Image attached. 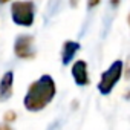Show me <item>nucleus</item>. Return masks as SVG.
<instances>
[{
    "label": "nucleus",
    "instance_id": "nucleus-1",
    "mask_svg": "<svg viewBox=\"0 0 130 130\" xmlns=\"http://www.w3.org/2000/svg\"><path fill=\"white\" fill-rule=\"evenodd\" d=\"M57 87H55V81L51 75H41L38 80H35L23 100V104L28 110L31 112H38L43 110L55 96Z\"/></svg>",
    "mask_w": 130,
    "mask_h": 130
},
{
    "label": "nucleus",
    "instance_id": "nucleus-2",
    "mask_svg": "<svg viewBox=\"0 0 130 130\" xmlns=\"http://www.w3.org/2000/svg\"><path fill=\"white\" fill-rule=\"evenodd\" d=\"M11 19L15 25L31 28L35 22V3L32 0H19L11 5Z\"/></svg>",
    "mask_w": 130,
    "mask_h": 130
},
{
    "label": "nucleus",
    "instance_id": "nucleus-3",
    "mask_svg": "<svg viewBox=\"0 0 130 130\" xmlns=\"http://www.w3.org/2000/svg\"><path fill=\"white\" fill-rule=\"evenodd\" d=\"M122 72H124V63L121 60H115L112 64H110V68L107 71L103 72L101 75V80L98 83V90L100 93L103 95H109L113 87L116 86V83L121 80L122 77Z\"/></svg>",
    "mask_w": 130,
    "mask_h": 130
},
{
    "label": "nucleus",
    "instance_id": "nucleus-4",
    "mask_svg": "<svg viewBox=\"0 0 130 130\" xmlns=\"http://www.w3.org/2000/svg\"><path fill=\"white\" fill-rule=\"evenodd\" d=\"M34 37L29 34H20L14 41V54L22 60H31L35 57V43Z\"/></svg>",
    "mask_w": 130,
    "mask_h": 130
},
{
    "label": "nucleus",
    "instance_id": "nucleus-5",
    "mask_svg": "<svg viewBox=\"0 0 130 130\" xmlns=\"http://www.w3.org/2000/svg\"><path fill=\"white\" fill-rule=\"evenodd\" d=\"M74 81L77 83V86H87L89 84V74H87V63L84 60H78L74 63V66L71 69Z\"/></svg>",
    "mask_w": 130,
    "mask_h": 130
},
{
    "label": "nucleus",
    "instance_id": "nucleus-6",
    "mask_svg": "<svg viewBox=\"0 0 130 130\" xmlns=\"http://www.w3.org/2000/svg\"><path fill=\"white\" fill-rule=\"evenodd\" d=\"M12 83H14V72L8 71L0 78V103L8 101L12 95Z\"/></svg>",
    "mask_w": 130,
    "mask_h": 130
},
{
    "label": "nucleus",
    "instance_id": "nucleus-7",
    "mask_svg": "<svg viewBox=\"0 0 130 130\" xmlns=\"http://www.w3.org/2000/svg\"><path fill=\"white\" fill-rule=\"evenodd\" d=\"M80 43L78 41H72V40H68L63 43V49H61V63L64 66H68V64L74 60V57L77 55V52L80 51Z\"/></svg>",
    "mask_w": 130,
    "mask_h": 130
},
{
    "label": "nucleus",
    "instance_id": "nucleus-8",
    "mask_svg": "<svg viewBox=\"0 0 130 130\" xmlns=\"http://www.w3.org/2000/svg\"><path fill=\"white\" fill-rule=\"evenodd\" d=\"M15 112L14 110H8L6 113H5V116H3V119H5V122H12L14 119H15Z\"/></svg>",
    "mask_w": 130,
    "mask_h": 130
},
{
    "label": "nucleus",
    "instance_id": "nucleus-9",
    "mask_svg": "<svg viewBox=\"0 0 130 130\" xmlns=\"http://www.w3.org/2000/svg\"><path fill=\"white\" fill-rule=\"evenodd\" d=\"M101 3V0H87V6H89V9H92V8H95V6H98Z\"/></svg>",
    "mask_w": 130,
    "mask_h": 130
},
{
    "label": "nucleus",
    "instance_id": "nucleus-10",
    "mask_svg": "<svg viewBox=\"0 0 130 130\" xmlns=\"http://www.w3.org/2000/svg\"><path fill=\"white\" fill-rule=\"evenodd\" d=\"M0 130H12V128L8 122H3V124H0Z\"/></svg>",
    "mask_w": 130,
    "mask_h": 130
},
{
    "label": "nucleus",
    "instance_id": "nucleus-11",
    "mask_svg": "<svg viewBox=\"0 0 130 130\" xmlns=\"http://www.w3.org/2000/svg\"><path fill=\"white\" fill-rule=\"evenodd\" d=\"M77 5H78V0H71V6H74V8H75Z\"/></svg>",
    "mask_w": 130,
    "mask_h": 130
},
{
    "label": "nucleus",
    "instance_id": "nucleus-12",
    "mask_svg": "<svg viewBox=\"0 0 130 130\" xmlns=\"http://www.w3.org/2000/svg\"><path fill=\"white\" fill-rule=\"evenodd\" d=\"M118 2H119V0H110V3H112L113 6H116V5H118Z\"/></svg>",
    "mask_w": 130,
    "mask_h": 130
},
{
    "label": "nucleus",
    "instance_id": "nucleus-13",
    "mask_svg": "<svg viewBox=\"0 0 130 130\" xmlns=\"http://www.w3.org/2000/svg\"><path fill=\"white\" fill-rule=\"evenodd\" d=\"M8 2H11V0H0V5H5V3H8Z\"/></svg>",
    "mask_w": 130,
    "mask_h": 130
},
{
    "label": "nucleus",
    "instance_id": "nucleus-14",
    "mask_svg": "<svg viewBox=\"0 0 130 130\" xmlns=\"http://www.w3.org/2000/svg\"><path fill=\"white\" fill-rule=\"evenodd\" d=\"M128 25H130V14H128Z\"/></svg>",
    "mask_w": 130,
    "mask_h": 130
}]
</instances>
